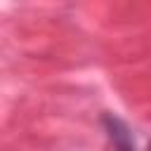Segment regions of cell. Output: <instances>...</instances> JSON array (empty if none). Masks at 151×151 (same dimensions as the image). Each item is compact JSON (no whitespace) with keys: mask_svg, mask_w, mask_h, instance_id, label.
<instances>
[{"mask_svg":"<svg viewBox=\"0 0 151 151\" xmlns=\"http://www.w3.org/2000/svg\"><path fill=\"white\" fill-rule=\"evenodd\" d=\"M101 125H104V130H106V137H109L113 151H137L130 127H127L118 116L104 113V116H101Z\"/></svg>","mask_w":151,"mask_h":151,"instance_id":"cell-1","label":"cell"},{"mask_svg":"<svg viewBox=\"0 0 151 151\" xmlns=\"http://www.w3.org/2000/svg\"><path fill=\"white\" fill-rule=\"evenodd\" d=\"M146 151H151V142H149V149H146Z\"/></svg>","mask_w":151,"mask_h":151,"instance_id":"cell-2","label":"cell"}]
</instances>
